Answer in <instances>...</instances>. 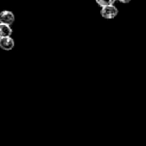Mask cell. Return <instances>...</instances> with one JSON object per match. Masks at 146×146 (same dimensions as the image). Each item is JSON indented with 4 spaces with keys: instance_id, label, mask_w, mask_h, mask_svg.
I'll list each match as a JSON object with an SVG mask.
<instances>
[{
    "instance_id": "2",
    "label": "cell",
    "mask_w": 146,
    "mask_h": 146,
    "mask_svg": "<svg viewBox=\"0 0 146 146\" xmlns=\"http://www.w3.org/2000/svg\"><path fill=\"white\" fill-rule=\"evenodd\" d=\"M15 20V16L13 12L9 10H3L0 12V23H4L7 25H11Z\"/></svg>"
},
{
    "instance_id": "4",
    "label": "cell",
    "mask_w": 146,
    "mask_h": 146,
    "mask_svg": "<svg viewBox=\"0 0 146 146\" xmlns=\"http://www.w3.org/2000/svg\"><path fill=\"white\" fill-rule=\"evenodd\" d=\"M12 34V29L10 25L4 24V23H0V38L2 37H9Z\"/></svg>"
},
{
    "instance_id": "3",
    "label": "cell",
    "mask_w": 146,
    "mask_h": 146,
    "mask_svg": "<svg viewBox=\"0 0 146 146\" xmlns=\"http://www.w3.org/2000/svg\"><path fill=\"white\" fill-rule=\"evenodd\" d=\"M14 40L11 36L0 38V48L5 51H11L14 48Z\"/></svg>"
},
{
    "instance_id": "1",
    "label": "cell",
    "mask_w": 146,
    "mask_h": 146,
    "mask_svg": "<svg viewBox=\"0 0 146 146\" xmlns=\"http://www.w3.org/2000/svg\"><path fill=\"white\" fill-rule=\"evenodd\" d=\"M118 9L115 5H107V6L101 7L100 15L104 19H113L117 16Z\"/></svg>"
},
{
    "instance_id": "6",
    "label": "cell",
    "mask_w": 146,
    "mask_h": 146,
    "mask_svg": "<svg viewBox=\"0 0 146 146\" xmlns=\"http://www.w3.org/2000/svg\"><path fill=\"white\" fill-rule=\"evenodd\" d=\"M119 2H121V3H123V4H127V3H129L131 0H118Z\"/></svg>"
},
{
    "instance_id": "5",
    "label": "cell",
    "mask_w": 146,
    "mask_h": 146,
    "mask_svg": "<svg viewBox=\"0 0 146 146\" xmlns=\"http://www.w3.org/2000/svg\"><path fill=\"white\" fill-rule=\"evenodd\" d=\"M116 0H95V2L97 3V5H99L100 7L107 6V5H114Z\"/></svg>"
}]
</instances>
